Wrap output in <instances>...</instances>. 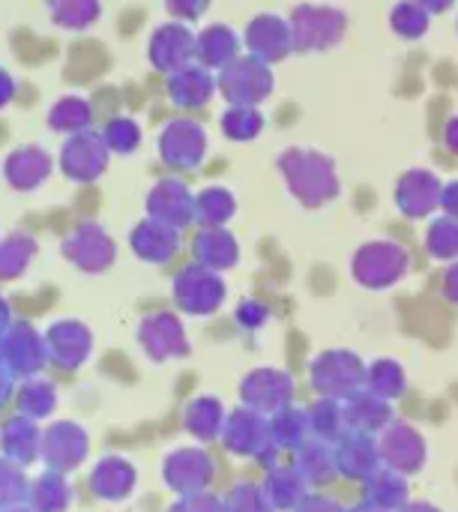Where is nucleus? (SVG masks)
<instances>
[{
	"mask_svg": "<svg viewBox=\"0 0 458 512\" xmlns=\"http://www.w3.org/2000/svg\"><path fill=\"white\" fill-rule=\"evenodd\" d=\"M279 168L291 186V192L306 204V207H318L327 198H336L339 192V180L333 171V162L321 153L312 150H288L279 159Z\"/></svg>",
	"mask_w": 458,
	"mask_h": 512,
	"instance_id": "nucleus-1",
	"label": "nucleus"
},
{
	"mask_svg": "<svg viewBox=\"0 0 458 512\" xmlns=\"http://www.w3.org/2000/svg\"><path fill=\"white\" fill-rule=\"evenodd\" d=\"M222 444L228 453L240 456V459H258L261 465L273 468L276 465V444L270 438V423L267 414H258L252 408H237L231 417H225V429H222Z\"/></svg>",
	"mask_w": 458,
	"mask_h": 512,
	"instance_id": "nucleus-2",
	"label": "nucleus"
},
{
	"mask_svg": "<svg viewBox=\"0 0 458 512\" xmlns=\"http://www.w3.org/2000/svg\"><path fill=\"white\" fill-rule=\"evenodd\" d=\"M309 378L318 396L345 402L366 387V363L351 351H324L312 360Z\"/></svg>",
	"mask_w": 458,
	"mask_h": 512,
	"instance_id": "nucleus-3",
	"label": "nucleus"
},
{
	"mask_svg": "<svg viewBox=\"0 0 458 512\" xmlns=\"http://www.w3.org/2000/svg\"><path fill=\"white\" fill-rule=\"evenodd\" d=\"M108 156H111V150H108L102 132L84 129V132H75L66 138V144L60 147V156H57V168L72 183H93L105 174Z\"/></svg>",
	"mask_w": 458,
	"mask_h": 512,
	"instance_id": "nucleus-4",
	"label": "nucleus"
},
{
	"mask_svg": "<svg viewBox=\"0 0 458 512\" xmlns=\"http://www.w3.org/2000/svg\"><path fill=\"white\" fill-rule=\"evenodd\" d=\"M219 93L231 102V105H258L261 99L270 96L273 90V75L267 69V63L255 54L249 57H234L216 81Z\"/></svg>",
	"mask_w": 458,
	"mask_h": 512,
	"instance_id": "nucleus-5",
	"label": "nucleus"
},
{
	"mask_svg": "<svg viewBox=\"0 0 458 512\" xmlns=\"http://www.w3.org/2000/svg\"><path fill=\"white\" fill-rule=\"evenodd\" d=\"M351 270H354V279L360 285L384 291V288H393L399 279H405V273H408V252L399 243H387V240L366 243L354 255Z\"/></svg>",
	"mask_w": 458,
	"mask_h": 512,
	"instance_id": "nucleus-6",
	"label": "nucleus"
},
{
	"mask_svg": "<svg viewBox=\"0 0 458 512\" xmlns=\"http://www.w3.org/2000/svg\"><path fill=\"white\" fill-rule=\"evenodd\" d=\"M60 252L84 273H102L117 258V246L99 222H78L60 243Z\"/></svg>",
	"mask_w": 458,
	"mask_h": 512,
	"instance_id": "nucleus-7",
	"label": "nucleus"
},
{
	"mask_svg": "<svg viewBox=\"0 0 458 512\" xmlns=\"http://www.w3.org/2000/svg\"><path fill=\"white\" fill-rule=\"evenodd\" d=\"M174 300L186 315H213L225 300V282L216 270L192 264L174 279Z\"/></svg>",
	"mask_w": 458,
	"mask_h": 512,
	"instance_id": "nucleus-8",
	"label": "nucleus"
},
{
	"mask_svg": "<svg viewBox=\"0 0 458 512\" xmlns=\"http://www.w3.org/2000/svg\"><path fill=\"white\" fill-rule=\"evenodd\" d=\"M378 450H381L384 468H393V471H399L405 477L417 474L426 465V459H429L426 438L420 435V429L411 426V423H402V420H393L381 432Z\"/></svg>",
	"mask_w": 458,
	"mask_h": 512,
	"instance_id": "nucleus-9",
	"label": "nucleus"
},
{
	"mask_svg": "<svg viewBox=\"0 0 458 512\" xmlns=\"http://www.w3.org/2000/svg\"><path fill=\"white\" fill-rule=\"evenodd\" d=\"M207 153V129L198 120L180 117L159 132V156L171 168H198Z\"/></svg>",
	"mask_w": 458,
	"mask_h": 512,
	"instance_id": "nucleus-10",
	"label": "nucleus"
},
{
	"mask_svg": "<svg viewBox=\"0 0 458 512\" xmlns=\"http://www.w3.org/2000/svg\"><path fill=\"white\" fill-rule=\"evenodd\" d=\"M243 405L258 414H276L294 402V378L282 369H255L240 384Z\"/></svg>",
	"mask_w": 458,
	"mask_h": 512,
	"instance_id": "nucleus-11",
	"label": "nucleus"
},
{
	"mask_svg": "<svg viewBox=\"0 0 458 512\" xmlns=\"http://www.w3.org/2000/svg\"><path fill=\"white\" fill-rule=\"evenodd\" d=\"M147 54H150L153 69L171 75V72L189 66V63L198 57V51H195V33L189 30L186 21L159 24V27L153 30V36H150Z\"/></svg>",
	"mask_w": 458,
	"mask_h": 512,
	"instance_id": "nucleus-12",
	"label": "nucleus"
},
{
	"mask_svg": "<svg viewBox=\"0 0 458 512\" xmlns=\"http://www.w3.org/2000/svg\"><path fill=\"white\" fill-rule=\"evenodd\" d=\"M345 30V15L336 9H324V6H300L294 12L291 21V36H294V48H327L333 42L342 39Z\"/></svg>",
	"mask_w": 458,
	"mask_h": 512,
	"instance_id": "nucleus-13",
	"label": "nucleus"
},
{
	"mask_svg": "<svg viewBox=\"0 0 458 512\" xmlns=\"http://www.w3.org/2000/svg\"><path fill=\"white\" fill-rule=\"evenodd\" d=\"M54 159L39 144H24L6 153L3 159V180L15 192H36L51 177Z\"/></svg>",
	"mask_w": 458,
	"mask_h": 512,
	"instance_id": "nucleus-14",
	"label": "nucleus"
},
{
	"mask_svg": "<svg viewBox=\"0 0 458 512\" xmlns=\"http://www.w3.org/2000/svg\"><path fill=\"white\" fill-rule=\"evenodd\" d=\"M147 216L180 231L195 219V195L177 177H165L147 195Z\"/></svg>",
	"mask_w": 458,
	"mask_h": 512,
	"instance_id": "nucleus-15",
	"label": "nucleus"
},
{
	"mask_svg": "<svg viewBox=\"0 0 458 512\" xmlns=\"http://www.w3.org/2000/svg\"><path fill=\"white\" fill-rule=\"evenodd\" d=\"M336 462H339V477H348V480H357V483H366L378 468H384L381 462V450H378V441L375 435H366V432H345L336 444Z\"/></svg>",
	"mask_w": 458,
	"mask_h": 512,
	"instance_id": "nucleus-16",
	"label": "nucleus"
},
{
	"mask_svg": "<svg viewBox=\"0 0 458 512\" xmlns=\"http://www.w3.org/2000/svg\"><path fill=\"white\" fill-rule=\"evenodd\" d=\"M210 480H213V459L198 447L177 450L165 459V483L180 495H198L210 486Z\"/></svg>",
	"mask_w": 458,
	"mask_h": 512,
	"instance_id": "nucleus-17",
	"label": "nucleus"
},
{
	"mask_svg": "<svg viewBox=\"0 0 458 512\" xmlns=\"http://www.w3.org/2000/svg\"><path fill=\"white\" fill-rule=\"evenodd\" d=\"M138 339L153 360H171V357L189 354L183 327H180L177 315H171V312H156V315L144 318L138 327Z\"/></svg>",
	"mask_w": 458,
	"mask_h": 512,
	"instance_id": "nucleus-18",
	"label": "nucleus"
},
{
	"mask_svg": "<svg viewBox=\"0 0 458 512\" xmlns=\"http://www.w3.org/2000/svg\"><path fill=\"white\" fill-rule=\"evenodd\" d=\"M129 246L132 252L141 258V261H150V264H165L177 255L180 249V234L177 228L159 222V219H141L132 234H129Z\"/></svg>",
	"mask_w": 458,
	"mask_h": 512,
	"instance_id": "nucleus-19",
	"label": "nucleus"
},
{
	"mask_svg": "<svg viewBox=\"0 0 458 512\" xmlns=\"http://www.w3.org/2000/svg\"><path fill=\"white\" fill-rule=\"evenodd\" d=\"M345 408V423L351 432H366V435H378L393 423V402L375 396L372 390H357L354 396H348L342 402Z\"/></svg>",
	"mask_w": 458,
	"mask_h": 512,
	"instance_id": "nucleus-20",
	"label": "nucleus"
},
{
	"mask_svg": "<svg viewBox=\"0 0 458 512\" xmlns=\"http://www.w3.org/2000/svg\"><path fill=\"white\" fill-rule=\"evenodd\" d=\"M246 45L255 57H261L264 63L282 60L291 48H294V36H291V24H285L276 15H258L249 30H246Z\"/></svg>",
	"mask_w": 458,
	"mask_h": 512,
	"instance_id": "nucleus-21",
	"label": "nucleus"
},
{
	"mask_svg": "<svg viewBox=\"0 0 458 512\" xmlns=\"http://www.w3.org/2000/svg\"><path fill=\"white\" fill-rule=\"evenodd\" d=\"M165 90H168V99L177 108H201L216 93V78L207 72V66L189 63V66H183V69L168 75Z\"/></svg>",
	"mask_w": 458,
	"mask_h": 512,
	"instance_id": "nucleus-22",
	"label": "nucleus"
},
{
	"mask_svg": "<svg viewBox=\"0 0 458 512\" xmlns=\"http://www.w3.org/2000/svg\"><path fill=\"white\" fill-rule=\"evenodd\" d=\"M441 195H444V189H441V183H438V177L432 171H411L399 183L396 204L411 219H423L441 204Z\"/></svg>",
	"mask_w": 458,
	"mask_h": 512,
	"instance_id": "nucleus-23",
	"label": "nucleus"
},
{
	"mask_svg": "<svg viewBox=\"0 0 458 512\" xmlns=\"http://www.w3.org/2000/svg\"><path fill=\"white\" fill-rule=\"evenodd\" d=\"M294 468L303 474L309 489L330 486L339 477V462H336V447L318 438H309L297 453H294Z\"/></svg>",
	"mask_w": 458,
	"mask_h": 512,
	"instance_id": "nucleus-24",
	"label": "nucleus"
},
{
	"mask_svg": "<svg viewBox=\"0 0 458 512\" xmlns=\"http://www.w3.org/2000/svg\"><path fill=\"white\" fill-rule=\"evenodd\" d=\"M264 495L273 504V510L279 512H294L297 504L309 495V483L303 480V474L294 465H273L267 468L264 477Z\"/></svg>",
	"mask_w": 458,
	"mask_h": 512,
	"instance_id": "nucleus-25",
	"label": "nucleus"
},
{
	"mask_svg": "<svg viewBox=\"0 0 458 512\" xmlns=\"http://www.w3.org/2000/svg\"><path fill=\"white\" fill-rule=\"evenodd\" d=\"M195 51L201 66L225 69L234 57H240V36L225 24H210L195 36Z\"/></svg>",
	"mask_w": 458,
	"mask_h": 512,
	"instance_id": "nucleus-26",
	"label": "nucleus"
},
{
	"mask_svg": "<svg viewBox=\"0 0 458 512\" xmlns=\"http://www.w3.org/2000/svg\"><path fill=\"white\" fill-rule=\"evenodd\" d=\"M192 252H195V261L210 267V270H228L237 264L240 258V246L234 240V234H228L225 228H204L195 243H192Z\"/></svg>",
	"mask_w": 458,
	"mask_h": 512,
	"instance_id": "nucleus-27",
	"label": "nucleus"
},
{
	"mask_svg": "<svg viewBox=\"0 0 458 512\" xmlns=\"http://www.w3.org/2000/svg\"><path fill=\"white\" fill-rule=\"evenodd\" d=\"M90 345H93V339H90L87 327L78 321H57L48 330V348L57 357V363H63V366H78L90 354Z\"/></svg>",
	"mask_w": 458,
	"mask_h": 512,
	"instance_id": "nucleus-28",
	"label": "nucleus"
},
{
	"mask_svg": "<svg viewBox=\"0 0 458 512\" xmlns=\"http://www.w3.org/2000/svg\"><path fill=\"white\" fill-rule=\"evenodd\" d=\"M267 423H270V438H273V444H276V450H279V453H282V450L297 453V450L312 438V429H309V411H303V408L288 405V408H282V411L270 414V417H267Z\"/></svg>",
	"mask_w": 458,
	"mask_h": 512,
	"instance_id": "nucleus-29",
	"label": "nucleus"
},
{
	"mask_svg": "<svg viewBox=\"0 0 458 512\" xmlns=\"http://www.w3.org/2000/svg\"><path fill=\"white\" fill-rule=\"evenodd\" d=\"M363 495L369 504L381 507L387 512L402 510L408 504V477L393 471V468H378L366 483H363Z\"/></svg>",
	"mask_w": 458,
	"mask_h": 512,
	"instance_id": "nucleus-30",
	"label": "nucleus"
},
{
	"mask_svg": "<svg viewBox=\"0 0 458 512\" xmlns=\"http://www.w3.org/2000/svg\"><path fill=\"white\" fill-rule=\"evenodd\" d=\"M93 123V108L84 96H60L51 108H48V129L60 132V135H75L90 129Z\"/></svg>",
	"mask_w": 458,
	"mask_h": 512,
	"instance_id": "nucleus-31",
	"label": "nucleus"
},
{
	"mask_svg": "<svg viewBox=\"0 0 458 512\" xmlns=\"http://www.w3.org/2000/svg\"><path fill=\"white\" fill-rule=\"evenodd\" d=\"M183 426L189 435H195L198 441H213L216 435H222L225 429V408L219 399L213 396H198L183 417Z\"/></svg>",
	"mask_w": 458,
	"mask_h": 512,
	"instance_id": "nucleus-32",
	"label": "nucleus"
},
{
	"mask_svg": "<svg viewBox=\"0 0 458 512\" xmlns=\"http://www.w3.org/2000/svg\"><path fill=\"white\" fill-rule=\"evenodd\" d=\"M309 429H312V438L327 441V444H336V441L348 432L342 402H339V399H324V396H318V402L309 405Z\"/></svg>",
	"mask_w": 458,
	"mask_h": 512,
	"instance_id": "nucleus-33",
	"label": "nucleus"
},
{
	"mask_svg": "<svg viewBox=\"0 0 458 512\" xmlns=\"http://www.w3.org/2000/svg\"><path fill=\"white\" fill-rule=\"evenodd\" d=\"M132 483H135V471L126 459H105V462H99V468L93 474V489L105 501L126 498L132 492Z\"/></svg>",
	"mask_w": 458,
	"mask_h": 512,
	"instance_id": "nucleus-34",
	"label": "nucleus"
},
{
	"mask_svg": "<svg viewBox=\"0 0 458 512\" xmlns=\"http://www.w3.org/2000/svg\"><path fill=\"white\" fill-rule=\"evenodd\" d=\"M234 210V195L222 186H207L201 195H195V219L204 228H222L234 216Z\"/></svg>",
	"mask_w": 458,
	"mask_h": 512,
	"instance_id": "nucleus-35",
	"label": "nucleus"
},
{
	"mask_svg": "<svg viewBox=\"0 0 458 512\" xmlns=\"http://www.w3.org/2000/svg\"><path fill=\"white\" fill-rule=\"evenodd\" d=\"M36 255V240L24 231H12L0 240V279H18Z\"/></svg>",
	"mask_w": 458,
	"mask_h": 512,
	"instance_id": "nucleus-36",
	"label": "nucleus"
},
{
	"mask_svg": "<svg viewBox=\"0 0 458 512\" xmlns=\"http://www.w3.org/2000/svg\"><path fill=\"white\" fill-rule=\"evenodd\" d=\"M45 9L51 21L63 30H84L102 12L99 0H45Z\"/></svg>",
	"mask_w": 458,
	"mask_h": 512,
	"instance_id": "nucleus-37",
	"label": "nucleus"
},
{
	"mask_svg": "<svg viewBox=\"0 0 458 512\" xmlns=\"http://www.w3.org/2000/svg\"><path fill=\"white\" fill-rule=\"evenodd\" d=\"M408 387V378H405V369L402 363L396 360H375L372 366H366V390H372L375 396L393 402L405 393Z\"/></svg>",
	"mask_w": 458,
	"mask_h": 512,
	"instance_id": "nucleus-38",
	"label": "nucleus"
},
{
	"mask_svg": "<svg viewBox=\"0 0 458 512\" xmlns=\"http://www.w3.org/2000/svg\"><path fill=\"white\" fill-rule=\"evenodd\" d=\"M264 126V117L252 105H231L222 114V132L231 141H252Z\"/></svg>",
	"mask_w": 458,
	"mask_h": 512,
	"instance_id": "nucleus-39",
	"label": "nucleus"
},
{
	"mask_svg": "<svg viewBox=\"0 0 458 512\" xmlns=\"http://www.w3.org/2000/svg\"><path fill=\"white\" fill-rule=\"evenodd\" d=\"M426 249L432 258H441V261L458 258V219H453V216L435 219L429 234H426Z\"/></svg>",
	"mask_w": 458,
	"mask_h": 512,
	"instance_id": "nucleus-40",
	"label": "nucleus"
},
{
	"mask_svg": "<svg viewBox=\"0 0 458 512\" xmlns=\"http://www.w3.org/2000/svg\"><path fill=\"white\" fill-rule=\"evenodd\" d=\"M225 512H276L264 495V486L258 483H237L225 495Z\"/></svg>",
	"mask_w": 458,
	"mask_h": 512,
	"instance_id": "nucleus-41",
	"label": "nucleus"
},
{
	"mask_svg": "<svg viewBox=\"0 0 458 512\" xmlns=\"http://www.w3.org/2000/svg\"><path fill=\"white\" fill-rule=\"evenodd\" d=\"M102 138H105L111 153L126 156L141 144V129H138V123L132 117H111L105 123V129H102Z\"/></svg>",
	"mask_w": 458,
	"mask_h": 512,
	"instance_id": "nucleus-42",
	"label": "nucleus"
},
{
	"mask_svg": "<svg viewBox=\"0 0 458 512\" xmlns=\"http://www.w3.org/2000/svg\"><path fill=\"white\" fill-rule=\"evenodd\" d=\"M429 27V12L420 6V3H399L393 9V30L414 39V36H423Z\"/></svg>",
	"mask_w": 458,
	"mask_h": 512,
	"instance_id": "nucleus-43",
	"label": "nucleus"
},
{
	"mask_svg": "<svg viewBox=\"0 0 458 512\" xmlns=\"http://www.w3.org/2000/svg\"><path fill=\"white\" fill-rule=\"evenodd\" d=\"M267 318H270V309H267L264 303H258V300H243V303L237 306V321H240L246 330L264 327Z\"/></svg>",
	"mask_w": 458,
	"mask_h": 512,
	"instance_id": "nucleus-44",
	"label": "nucleus"
},
{
	"mask_svg": "<svg viewBox=\"0 0 458 512\" xmlns=\"http://www.w3.org/2000/svg\"><path fill=\"white\" fill-rule=\"evenodd\" d=\"M171 512H225V504L207 492H198V495H183V501L171 507Z\"/></svg>",
	"mask_w": 458,
	"mask_h": 512,
	"instance_id": "nucleus-45",
	"label": "nucleus"
},
{
	"mask_svg": "<svg viewBox=\"0 0 458 512\" xmlns=\"http://www.w3.org/2000/svg\"><path fill=\"white\" fill-rule=\"evenodd\" d=\"M165 6H168V12L174 15V18H180V21H195V18H201L204 15V9L210 6V0H165Z\"/></svg>",
	"mask_w": 458,
	"mask_h": 512,
	"instance_id": "nucleus-46",
	"label": "nucleus"
},
{
	"mask_svg": "<svg viewBox=\"0 0 458 512\" xmlns=\"http://www.w3.org/2000/svg\"><path fill=\"white\" fill-rule=\"evenodd\" d=\"M294 512H348L342 510V504L339 501H333V498H327V495H306L300 504H297V510Z\"/></svg>",
	"mask_w": 458,
	"mask_h": 512,
	"instance_id": "nucleus-47",
	"label": "nucleus"
},
{
	"mask_svg": "<svg viewBox=\"0 0 458 512\" xmlns=\"http://www.w3.org/2000/svg\"><path fill=\"white\" fill-rule=\"evenodd\" d=\"M12 96H15V81H12V75L0 66V111L12 102Z\"/></svg>",
	"mask_w": 458,
	"mask_h": 512,
	"instance_id": "nucleus-48",
	"label": "nucleus"
},
{
	"mask_svg": "<svg viewBox=\"0 0 458 512\" xmlns=\"http://www.w3.org/2000/svg\"><path fill=\"white\" fill-rule=\"evenodd\" d=\"M441 207L447 210V216L458 219V183H450L441 195Z\"/></svg>",
	"mask_w": 458,
	"mask_h": 512,
	"instance_id": "nucleus-49",
	"label": "nucleus"
},
{
	"mask_svg": "<svg viewBox=\"0 0 458 512\" xmlns=\"http://www.w3.org/2000/svg\"><path fill=\"white\" fill-rule=\"evenodd\" d=\"M444 297L450 303H458V264H453L444 276Z\"/></svg>",
	"mask_w": 458,
	"mask_h": 512,
	"instance_id": "nucleus-50",
	"label": "nucleus"
},
{
	"mask_svg": "<svg viewBox=\"0 0 458 512\" xmlns=\"http://www.w3.org/2000/svg\"><path fill=\"white\" fill-rule=\"evenodd\" d=\"M396 512H441L435 504H426V501H408L402 510H396Z\"/></svg>",
	"mask_w": 458,
	"mask_h": 512,
	"instance_id": "nucleus-51",
	"label": "nucleus"
},
{
	"mask_svg": "<svg viewBox=\"0 0 458 512\" xmlns=\"http://www.w3.org/2000/svg\"><path fill=\"white\" fill-rule=\"evenodd\" d=\"M426 12H441V9H447L453 0H417Z\"/></svg>",
	"mask_w": 458,
	"mask_h": 512,
	"instance_id": "nucleus-52",
	"label": "nucleus"
},
{
	"mask_svg": "<svg viewBox=\"0 0 458 512\" xmlns=\"http://www.w3.org/2000/svg\"><path fill=\"white\" fill-rule=\"evenodd\" d=\"M447 144H450V147L458 153V117L450 123V126H447Z\"/></svg>",
	"mask_w": 458,
	"mask_h": 512,
	"instance_id": "nucleus-53",
	"label": "nucleus"
},
{
	"mask_svg": "<svg viewBox=\"0 0 458 512\" xmlns=\"http://www.w3.org/2000/svg\"><path fill=\"white\" fill-rule=\"evenodd\" d=\"M348 512H387V510H381V507H375V504H369V501H363L360 507H354V510H348Z\"/></svg>",
	"mask_w": 458,
	"mask_h": 512,
	"instance_id": "nucleus-54",
	"label": "nucleus"
},
{
	"mask_svg": "<svg viewBox=\"0 0 458 512\" xmlns=\"http://www.w3.org/2000/svg\"><path fill=\"white\" fill-rule=\"evenodd\" d=\"M6 318H9V309H6V303L0 300V333H3V327H6Z\"/></svg>",
	"mask_w": 458,
	"mask_h": 512,
	"instance_id": "nucleus-55",
	"label": "nucleus"
}]
</instances>
